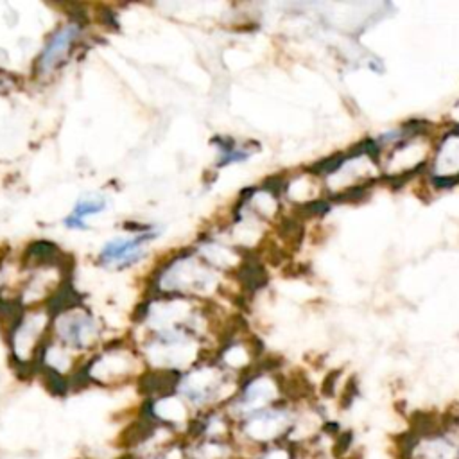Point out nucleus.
<instances>
[{
	"mask_svg": "<svg viewBox=\"0 0 459 459\" xmlns=\"http://www.w3.org/2000/svg\"><path fill=\"white\" fill-rule=\"evenodd\" d=\"M329 208L330 207L327 201H310L309 205H305L303 210L307 216H323Z\"/></svg>",
	"mask_w": 459,
	"mask_h": 459,
	"instance_id": "nucleus-9",
	"label": "nucleus"
},
{
	"mask_svg": "<svg viewBox=\"0 0 459 459\" xmlns=\"http://www.w3.org/2000/svg\"><path fill=\"white\" fill-rule=\"evenodd\" d=\"M345 158H346L345 155L330 156V158H325L323 162L316 163V165H314V171H317L316 174H332L334 171H338L339 167L343 165Z\"/></svg>",
	"mask_w": 459,
	"mask_h": 459,
	"instance_id": "nucleus-8",
	"label": "nucleus"
},
{
	"mask_svg": "<svg viewBox=\"0 0 459 459\" xmlns=\"http://www.w3.org/2000/svg\"><path fill=\"white\" fill-rule=\"evenodd\" d=\"M158 235V232L147 228L146 232H140L139 235L131 239H115L111 242H106L102 248L99 260L106 266H115L117 269L130 268L137 264L144 255H146V244Z\"/></svg>",
	"mask_w": 459,
	"mask_h": 459,
	"instance_id": "nucleus-1",
	"label": "nucleus"
},
{
	"mask_svg": "<svg viewBox=\"0 0 459 459\" xmlns=\"http://www.w3.org/2000/svg\"><path fill=\"white\" fill-rule=\"evenodd\" d=\"M79 31H81V27L78 24H69L57 29L56 33L50 36L49 43L45 45L43 53L40 54L36 65L38 74H50L65 61L70 49L74 47V41L78 40Z\"/></svg>",
	"mask_w": 459,
	"mask_h": 459,
	"instance_id": "nucleus-2",
	"label": "nucleus"
},
{
	"mask_svg": "<svg viewBox=\"0 0 459 459\" xmlns=\"http://www.w3.org/2000/svg\"><path fill=\"white\" fill-rule=\"evenodd\" d=\"M61 339L70 346H88L94 339V321L90 316H67L60 327Z\"/></svg>",
	"mask_w": 459,
	"mask_h": 459,
	"instance_id": "nucleus-4",
	"label": "nucleus"
},
{
	"mask_svg": "<svg viewBox=\"0 0 459 459\" xmlns=\"http://www.w3.org/2000/svg\"><path fill=\"white\" fill-rule=\"evenodd\" d=\"M57 249L53 242H33L27 249V259L34 260V262H53L54 256H56Z\"/></svg>",
	"mask_w": 459,
	"mask_h": 459,
	"instance_id": "nucleus-7",
	"label": "nucleus"
},
{
	"mask_svg": "<svg viewBox=\"0 0 459 459\" xmlns=\"http://www.w3.org/2000/svg\"><path fill=\"white\" fill-rule=\"evenodd\" d=\"M282 427H284V415L280 411L262 409L249 416L248 423L244 425V431L252 439L268 441L280 434Z\"/></svg>",
	"mask_w": 459,
	"mask_h": 459,
	"instance_id": "nucleus-3",
	"label": "nucleus"
},
{
	"mask_svg": "<svg viewBox=\"0 0 459 459\" xmlns=\"http://www.w3.org/2000/svg\"><path fill=\"white\" fill-rule=\"evenodd\" d=\"M425 459H459V447L447 439H432L422 451Z\"/></svg>",
	"mask_w": 459,
	"mask_h": 459,
	"instance_id": "nucleus-6",
	"label": "nucleus"
},
{
	"mask_svg": "<svg viewBox=\"0 0 459 459\" xmlns=\"http://www.w3.org/2000/svg\"><path fill=\"white\" fill-rule=\"evenodd\" d=\"M106 208L104 200H81L78 201V205L74 207V210L70 212V216L65 219V226L72 228V230H85L86 223L85 219L88 216H94V214H99Z\"/></svg>",
	"mask_w": 459,
	"mask_h": 459,
	"instance_id": "nucleus-5",
	"label": "nucleus"
}]
</instances>
